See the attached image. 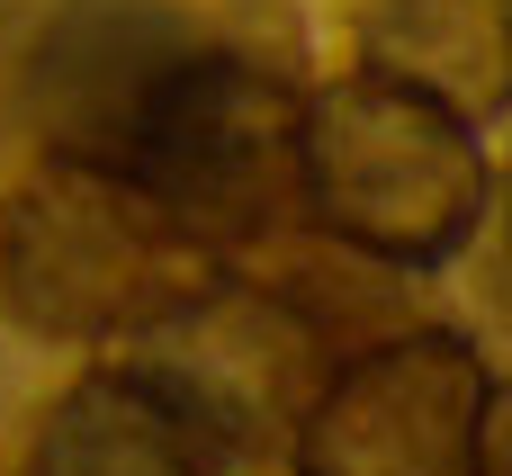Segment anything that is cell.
Masks as SVG:
<instances>
[{
    "label": "cell",
    "instance_id": "obj_1",
    "mask_svg": "<svg viewBox=\"0 0 512 476\" xmlns=\"http://www.w3.org/2000/svg\"><path fill=\"white\" fill-rule=\"evenodd\" d=\"M495 198L486 135L459 99L405 72H342L297 108V216L378 270H441L477 243Z\"/></svg>",
    "mask_w": 512,
    "mask_h": 476
},
{
    "label": "cell",
    "instance_id": "obj_2",
    "mask_svg": "<svg viewBox=\"0 0 512 476\" xmlns=\"http://www.w3.org/2000/svg\"><path fill=\"white\" fill-rule=\"evenodd\" d=\"M207 279H225V252L171 225L117 162L45 153L0 216V297L45 342H135Z\"/></svg>",
    "mask_w": 512,
    "mask_h": 476
},
{
    "label": "cell",
    "instance_id": "obj_3",
    "mask_svg": "<svg viewBox=\"0 0 512 476\" xmlns=\"http://www.w3.org/2000/svg\"><path fill=\"white\" fill-rule=\"evenodd\" d=\"M297 108L288 72L180 36L126 117L117 171L207 252H243L297 216Z\"/></svg>",
    "mask_w": 512,
    "mask_h": 476
},
{
    "label": "cell",
    "instance_id": "obj_4",
    "mask_svg": "<svg viewBox=\"0 0 512 476\" xmlns=\"http://www.w3.org/2000/svg\"><path fill=\"white\" fill-rule=\"evenodd\" d=\"M288 441L297 476H495V369L450 324L387 333L324 369Z\"/></svg>",
    "mask_w": 512,
    "mask_h": 476
},
{
    "label": "cell",
    "instance_id": "obj_5",
    "mask_svg": "<svg viewBox=\"0 0 512 476\" xmlns=\"http://www.w3.org/2000/svg\"><path fill=\"white\" fill-rule=\"evenodd\" d=\"M135 369L216 441V450H252V441H279L306 396L324 387V333L270 297V288H243L234 270L207 279L180 315H162L153 333H135Z\"/></svg>",
    "mask_w": 512,
    "mask_h": 476
},
{
    "label": "cell",
    "instance_id": "obj_6",
    "mask_svg": "<svg viewBox=\"0 0 512 476\" xmlns=\"http://www.w3.org/2000/svg\"><path fill=\"white\" fill-rule=\"evenodd\" d=\"M180 27L162 9H135V0H90L72 9L45 54H36V117H45V144L54 153H81V162H117L126 144V117L144 99V81L171 63Z\"/></svg>",
    "mask_w": 512,
    "mask_h": 476
},
{
    "label": "cell",
    "instance_id": "obj_7",
    "mask_svg": "<svg viewBox=\"0 0 512 476\" xmlns=\"http://www.w3.org/2000/svg\"><path fill=\"white\" fill-rule=\"evenodd\" d=\"M216 459L225 450L135 360H117V369H90L54 396L27 476H216Z\"/></svg>",
    "mask_w": 512,
    "mask_h": 476
},
{
    "label": "cell",
    "instance_id": "obj_8",
    "mask_svg": "<svg viewBox=\"0 0 512 476\" xmlns=\"http://www.w3.org/2000/svg\"><path fill=\"white\" fill-rule=\"evenodd\" d=\"M369 63L459 99L486 126L504 99V0H369Z\"/></svg>",
    "mask_w": 512,
    "mask_h": 476
}]
</instances>
